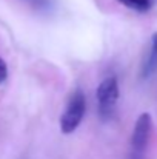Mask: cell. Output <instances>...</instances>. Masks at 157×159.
Returning a JSON list of instances; mask_svg holds the SVG:
<instances>
[{
  "label": "cell",
  "instance_id": "1",
  "mask_svg": "<svg viewBox=\"0 0 157 159\" xmlns=\"http://www.w3.org/2000/svg\"><path fill=\"white\" fill-rule=\"evenodd\" d=\"M85 110H86L85 94H83L80 90H77V91L71 96L68 105H66L63 114H62V119H60V128H62V131H63L65 134L72 133V131L79 127V124H80L82 119H83Z\"/></svg>",
  "mask_w": 157,
  "mask_h": 159
},
{
  "label": "cell",
  "instance_id": "4",
  "mask_svg": "<svg viewBox=\"0 0 157 159\" xmlns=\"http://www.w3.org/2000/svg\"><path fill=\"white\" fill-rule=\"evenodd\" d=\"M157 70V33L153 36V40H151V51L148 54L145 63H143V70H142V74L145 77L151 76L154 71Z\"/></svg>",
  "mask_w": 157,
  "mask_h": 159
},
{
  "label": "cell",
  "instance_id": "5",
  "mask_svg": "<svg viewBox=\"0 0 157 159\" xmlns=\"http://www.w3.org/2000/svg\"><path fill=\"white\" fill-rule=\"evenodd\" d=\"M119 2L123 6H126L133 11H137V12H146L153 6L151 0H119Z\"/></svg>",
  "mask_w": 157,
  "mask_h": 159
},
{
  "label": "cell",
  "instance_id": "6",
  "mask_svg": "<svg viewBox=\"0 0 157 159\" xmlns=\"http://www.w3.org/2000/svg\"><path fill=\"white\" fill-rule=\"evenodd\" d=\"M8 77V66L3 59H0V84H3Z\"/></svg>",
  "mask_w": 157,
  "mask_h": 159
},
{
  "label": "cell",
  "instance_id": "7",
  "mask_svg": "<svg viewBox=\"0 0 157 159\" xmlns=\"http://www.w3.org/2000/svg\"><path fill=\"white\" fill-rule=\"evenodd\" d=\"M28 2H31L33 5H37V6H43V5H46L48 0H28Z\"/></svg>",
  "mask_w": 157,
  "mask_h": 159
},
{
  "label": "cell",
  "instance_id": "3",
  "mask_svg": "<svg viewBox=\"0 0 157 159\" xmlns=\"http://www.w3.org/2000/svg\"><path fill=\"white\" fill-rule=\"evenodd\" d=\"M151 130H153L151 116L148 113H142L136 122V127L133 131V139H131V145L136 153H142L146 148V144L151 136Z\"/></svg>",
  "mask_w": 157,
  "mask_h": 159
},
{
  "label": "cell",
  "instance_id": "2",
  "mask_svg": "<svg viewBox=\"0 0 157 159\" xmlns=\"http://www.w3.org/2000/svg\"><path fill=\"white\" fill-rule=\"evenodd\" d=\"M96 98L99 102V110L103 117L111 116L114 111L117 99H119V84L116 77H106L103 82L97 87Z\"/></svg>",
  "mask_w": 157,
  "mask_h": 159
}]
</instances>
